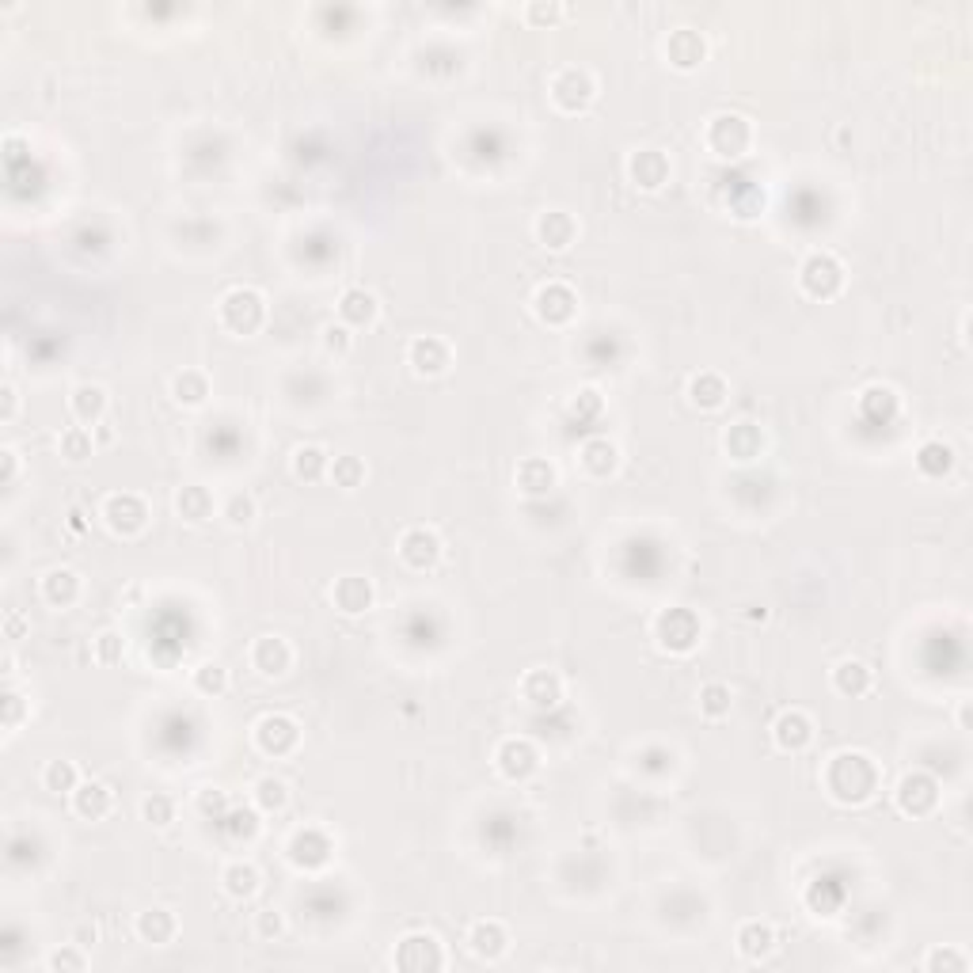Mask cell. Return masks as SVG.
Returning <instances> with one entry per match:
<instances>
[{"mask_svg": "<svg viewBox=\"0 0 973 973\" xmlns=\"http://www.w3.org/2000/svg\"><path fill=\"white\" fill-rule=\"evenodd\" d=\"M521 696H525V704H533L536 711H552V707L563 700V681H559V673H552V669H533V673L521 681Z\"/></svg>", "mask_w": 973, "mask_h": 973, "instance_id": "20", "label": "cell"}, {"mask_svg": "<svg viewBox=\"0 0 973 973\" xmlns=\"http://www.w3.org/2000/svg\"><path fill=\"white\" fill-rule=\"evenodd\" d=\"M666 58L673 69L688 73V69H696V65L707 58V46L696 31H688L685 27V31H673V35L666 39Z\"/></svg>", "mask_w": 973, "mask_h": 973, "instance_id": "22", "label": "cell"}, {"mask_svg": "<svg viewBox=\"0 0 973 973\" xmlns=\"http://www.w3.org/2000/svg\"><path fill=\"white\" fill-rule=\"evenodd\" d=\"M574 236H578V225H574L571 213L548 210L536 217V240L548 251H567L574 244Z\"/></svg>", "mask_w": 973, "mask_h": 973, "instance_id": "19", "label": "cell"}, {"mask_svg": "<svg viewBox=\"0 0 973 973\" xmlns=\"http://www.w3.org/2000/svg\"><path fill=\"white\" fill-rule=\"evenodd\" d=\"M225 829H229L232 837L240 840H251L255 833H259V814L255 810H232V814H225Z\"/></svg>", "mask_w": 973, "mask_h": 973, "instance_id": "47", "label": "cell"}, {"mask_svg": "<svg viewBox=\"0 0 973 973\" xmlns=\"http://www.w3.org/2000/svg\"><path fill=\"white\" fill-rule=\"evenodd\" d=\"M958 723L970 726V704H962V711H958Z\"/></svg>", "mask_w": 973, "mask_h": 973, "instance_id": "60", "label": "cell"}, {"mask_svg": "<svg viewBox=\"0 0 973 973\" xmlns=\"http://www.w3.org/2000/svg\"><path fill=\"white\" fill-rule=\"evenodd\" d=\"M400 559L411 571H430L441 559V536L434 529H407L400 536Z\"/></svg>", "mask_w": 973, "mask_h": 973, "instance_id": "14", "label": "cell"}, {"mask_svg": "<svg viewBox=\"0 0 973 973\" xmlns=\"http://www.w3.org/2000/svg\"><path fill=\"white\" fill-rule=\"evenodd\" d=\"M730 704H734V696H730V688L723 681H711V685L700 688V715H707V719L730 715Z\"/></svg>", "mask_w": 973, "mask_h": 973, "instance_id": "43", "label": "cell"}, {"mask_svg": "<svg viewBox=\"0 0 973 973\" xmlns=\"http://www.w3.org/2000/svg\"><path fill=\"white\" fill-rule=\"evenodd\" d=\"M495 764L510 783H521L540 768V753H536V745L525 742V738H506V742L498 745Z\"/></svg>", "mask_w": 973, "mask_h": 973, "instance_id": "11", "label": "cell"}, {"mask_svg": "<svg viewBox=\"0 0 973 973\" xmlns=\"http://www.w3.org/2000/svg\"><path fill=\"white\" fill-rule=\"evenodd\" d=\"M111 806H115V795H111V787L107 783H80L77 791H73V810H77L80 818L88 821H99L111 814Z\"/></svg>", "mask_w": 973, "mask_h": 973, "instance_id": "26", "label": "cell"}, {"mask_svg": "<svg viewBox=\"0 0 973 973\" xmlns=\"http://www.w3.org/2000/svg\"><path fill=\"white\" fill-rule=\"evenodd\" d=\"M217 316H221V327H229L232 335H255L263 327V320H267V301H263L259 289H229L221 297Z\"/></svg>", "mask_w": 973, "mask_h": 973, "instance_id": "2", "label": "cell"}, {"mask_svg": "<svg viewBox=\"0 0 973 973\" xmlns=\"http://www.w3.org/2000/svg\"><path fill=\"white\" fill-rule=\"evenodd\" d=\"M0 460H4V483H16V472H20V453L8 445V449H0Z\"/></svg>", "mask_w": 973, "mask_h": 973, "instance_id": "56", "label": "cell"}, {"mask_svg": "<svg viewBox=\"0 0 973 973\" xmlns=\"http://www.w3.org/2000/svg\"><path fill=\"white\" fill-rule=\"evenodd\" d=\"M878 780H882L878 764L859 749H844L837 757H829V768H825V787L844 806H863L878 791Z\"/></svg>", "mask_w": 973, "mask_h": 973, "instance_id": "1", "label": "cell"}, {"mask_svg": "<svg viewBox=\"0 0 973 973\" xmlns=\"http://www.w3.org/2000/svg\"><path fill=\"white\" fill-rule=\"evenodd\" d=\"M871 681H875L871 669L863 666L859 658H844V662L833 666V688H837L840 696H867Z\"/></svg>", "mask_w": 973, "mask_h": 973, "instance_id": "30", "label": "cell"}, {"mask_svg": "<svg viewBox=\"0 0 973 973\" xmlns=\"http://www.w3.org/2000/svg\"><path fill=\"white\" fill-rule=\"evenodd\" d=\"M42 783H46V791H54V795H73V791L80 787L77 764H73V761H50V764H46V772H42Z\"/></svg>", "mask_w": 973, "mask_h": 973, "instance_id": "40", "label": "cell"}, {"mask_svg": "<svg viewBox=\"0 0 973 973\" xmlns=\"http://www.w3.org/2000/svg\"><path fill=\"white\" fill-rule=\"evenodd\" d=\"M122 650H126L122 635H118V631H103V635L96 639V662L115 666V662H122Z\"/></svg>", "mask_w": 973, "mask_h": 973, "instance_id": "51", "label": "cell"}, {"mask_svg": "<svg viewBox=\"0 0 973 973\" xmlns=\"http://www.w3.org/2000/svg\"><path fill=\"white\" fill-rule=\"evenodd\" d=\"M707 149L723 160H738L753 145V126L742 115H715L707 122Z\"/></svg>", "mask_w": 973, "mask_h": 973, "instance_id": "4", "label": "cell"}, {"mask_svg": "<svg viewBox=\"0 0 973 973\" xmlns=\"http://www.w3.org/2000/svg\"><path fill=\"white\" fill-rule=\"evenodd\" d=\"M331 479H335V487H343V491H354V487H362L365 479V464L358 457H335L331 460Z\"/></svg>", "mask_w": 973, "mask_h": 973, "instance_id": "44", "label": "cell"}, {"mask_svg": "<svg viewBox=\"0 0 973 973\" xmlns=\"http://www.w3.org/2000/svg\"><path fill=\"white\" fill-rule=\"evenodd\" d=\"M88 966V958L77 951V947H61V951H54L50 954V970H73V973H80Z\"/></svg>", "mask_w": 973, "mask_h": 973, "instance_id": "52", "label": "cell"}, {"mask_svg": "<svg viewBox=\"0 0 973 973\" xmlns=\"http://www.w3.org/2000/svg\"><path fill=\"white\" fill-rule=\"evenodd\" d=\"M593 96H597V84H593V77L586 73V69H559L552 77V103L563 111V115H578V111H586L593 103Z\"/></svg>", "mask_w": 973, "mask_h": 973, "instance_id": "6", "label": "cell"}, {"mask_svg": "<svg viewBox=\"0 0 973 973\" xmlns=\"http://www.w3.org/2000/svg\"><path fill=\"white\" fill-rule=\"evenodd\" d=\"M251 666L259 669L263 677H286V669L293 666V650H289L286 639L263 635V639L251 647Z\"/></svg>", "mask_w": 973, "mask_h": 973, "instance_id": "18", "label": "cell"}, {"mask_svg": "<svg viewBox=\"0 0 973 973\" xmlns=\"http://www.w3.org/2000/svg\"><path fill=\"white\" fill-rule=\"evenodd\" d=\"M61 457L73 460V464H80V460L92 457V449H96V441H92V430H84V426H69L65 434H61Z\"/></svg>", "mask_w": 973, "mask_h": 973, "instance_id": "42", "label": "cell"}, {"mask_svg": "<svg viewBox=\"0 0 973 973\" xmlns=\"http://www.w3.org/2000/svg\"><path fill=\"white\" fill-rule=\"evenodd\" d=\"M255 802H259V810H267V814L286 810V806H289L286 780H278V776H263V780H255Z\"/></svg>", "mask_w": 973, "mask_h": 973, "instance_id": "41", "label": "cell"}, {"mask_svg": "<svg viewBox=\"0 0 973 973\" xmlns=\"http://www.w3.org/2000/svg\"><path fill=\"white\" fill-rule=\"evenodd\" d=\"M350 346H354V335H350V327H346V324H327L324 327V350H327V354L346 358V354H350Z\"/></svg>", "mask_w": 973, "mask_h": 973, "instance_id": "49", "label": "cell"}, {"mask_svg": "<svg viewBox=\"0 0 973 973\" xmlns=\"http://www.w3.org/2000/svg\"><path fill=\"white\" fill-rule=\"evenodd\" d=\"M225 517H229V525H236V529L251 525V521H255V498L232 495L229 502H225Z\"/></svg>", "mask_w": 973, "mask_h": 973, "instance_id": "50", "label": "cell"}, {"mask_svg": "<svg viewBox=\"0 0 973 973\" xmlns=\"http://www.w3.org/2000/svg\"><path fill=\"white\" fill-rule=\"evenodd\" d=\"M738 951L749 962H761L768 954L776 951V928L772 924H761V920H745L738 928Z\"/></svg>", "mask_w": 973, "mask_h": 973, "instance_id": "25", "label": "cell"}, {"mask_svg": "<svg viewBox=\"0 0 973 973\" xmlns=\"http://www.w3.org/2000/svg\"><path fill=\"white\" fill-rule=\"evenodd\" d=\"M331 472V457H327L320 445H301L293 449V476L305 479V483H316Z\"/></svg>", "mask_w": 973, "mask_h": 973, "instance_id": "38", "label": "cell"}, {"mask_svg": "<svg viewBox=\"0 0 973 973\" xmlns=\"http://www.w3.org/2000/svg\"><path fill=\"white\" fill-rule=\"evenodd\" d=\"M339 316H343L346 327H369V324H377L381 305H377V297H373L369 289L354 286L339 297Z\"/></svg>", "mask_w": 973, "mask_h": 973, "instance_id": "21", "label": "cell"}, {"mask_svg": "<svg viewBox=\"0 0 973 973\" xmlns=\"http://www.w3.org/2000/svg\"><path fill=\"white\" fill-rule=\"evenodd\" d=\"M301 742V726L293 723L289 715H263L255 723V745L267 753V757H289Z\"/></svg>", "mask_w": 973, "mask_h": 973, "instance_id": "10", "label": "cell"}, {"mask_svg": "<svg viewBox=\"0 0 973 973\" xmlns=\"http://www.w3.org/2000/svg\"><path fill=\"white\" fill-rule=\"evenodd\" d=\"M726 396H730V388H726V381L719 373H696L688 381V400L696 403L700 411H719L726 403Z\"/></svg>", "mask_w": 973, "mask_h": 973, "instance_id": "29", "label": "cell"}, {"mask_svg": "<svg viewBox=\"0 0 973 973\" xmlns=\"http://www.w3.org/2000/svg\"><path fill=\"white\" fill-rule=\"evenodd\" d=\"M799 286H802V293L814 297V301L837 297L840 289H844V267H840V259L837 255H829V251H814V255L799 267Z\"/></svg>", "mask_w": 973, "mask_h": 973, "instance_id": "3", "label": "cell"}, {"mask_svg": "<svg viewBox=\"0 0 973 973\" xmlns=\"http://www.w3.org/2000/svg\"><path fill=\"white\" fill-rule=\"evenodd\" d=\"M202 810L221 814V810H225V795H221V791H213V787H210V791H202Z\"/></svg>", "mask_w": 973, "mask_h": 973, "instance_id": "58", "label": "cell"}, {"mask_svg": "<svg viewBox=\"0 0 973 973\" xmlns=\"http://www.w3.org/2000/svg\"><path fill=\"white\" fill-rule=\"evenodd\" d=\"M194 688H198L202 696H221V692L229 688V669L217 666V662H206V666L194 673Z\"/></svg>", "mask_w": 973, "mask_h": 973, "instance_id": "45", "label": "cell"}, {"mask_svg": "<svg viewBox=\"0 0 973 973\" xmlns=\"http://www.w3.org/2000/svg\"><path fill=\"white\" fill-rule=\"evenodd\" d=\"M654 639L669 654H688L700 643V620L688 609H666L654 620Z\"/></svg>", "mask_w": 973, "mask_h": 973, "instance_id": "5", "label": "cell"}, {"mask_svg": "<svg viewBox=\"0 0 973 973\" xmlns=\"http://www.w3.org/2000/svg\"><path fill=\"white\" fill-rule=\"evenodd\" d=\"M924 970H951V973H966L970 970V958L954 947H935L928 958H924Z\"/></svg>", "mask_w": 973, "mask_h": 973, "instance_id": "46", "label": "cell"}, {"mask_svg": "<svg viewBox=\"0 0 973 973\" xmlns=\"http://www.w3.org/2000/svg\"><path fill=\"white\" fill-rule=\"evenodd\" d=\"M103 521L111 525V533L118 536H137L149 525V506L141 495H111L103 502Z\"/></svg>", "mask_w": 973, "mask_h": 973, "instance_id": "8", "label": "cell"}, {"mask_svg": "<svg viewBox=\"0 0 973 973\" xmlns=\"http://www.w3.org/2000/svg\"><path fill=\"white\" fill-rule=\"evenodd\" d=\"M582 468L590 472L593 479H605L616 472V464H620V453H616V445H612L609 438H590L586 445H582Z\"/></svg>", "mask_w": 973, "mask_h": 973, "instance_id": "31", "label": "cell"}, {"mask_svg": "<svg viewBox=\"0 0 973 973\" xmlns=\"http://www.w3.org/2000/svg\"><path fill=\"white\" fill-rule=\"evenodd\" d=\"M4 628H8V639H20V631H23V616H20V612H8Z\"/></svg>", "mask_w": 973, "mask_h": 973, "instance_id": "59", "label": "cell"}, {"mask_svg": "<svg viewBox=\"0 0 973 973\" xmlns=\"http://www.w3.org/2000/svg\"><path fill=\"white\" fill-rule=\"evenodd\" d=\"M951 468H954V449L943 438L924 441V445L916 449V472H920V476L943 479Z\"/></svg>", "mask_w": 973, "mask_h": 973, "instance_id": "28", "label": "cell"}, {"mask_svg": "<svg viewBox=\"0 0 973 973\" xmlns=\"http://www.w3.org/2000/svg\"><path fill=\"white\" fill-rule=\"evenodd\" d=\"M331 597H335V605H339L346 616H358V612H365L369 605H373V586H369V578L346 574V578H339V582H335Z\"/></svg>", "mask_w": 973, "mask_h": 973, "instance_id": "27", "label": "cell"}, {"mask_svg": "<svg viewBox=\"0 0 973 973\" xmlns=\"http://www.w3.org/2000/svg\"><path fill=\"white\" fill-rule=\"evenodd\" d=\"M69 411L80 426H96L107 415V392L99 384H77L73 396H69Z\"/></svg>", "mask_w": 973, "mask_h": 973, "instance_id": "24", "label": "cell"}, {"mask_svg": "<svg viewBox=\"0 0 973 973\" xmlns=\"http://www.w3.org/2000/svg\"><path fill=\"white\" fill-rule=\"evenodd\" d=\"M761 449H764L761 426H753V422H738V426H730V430H726V453H730L734 460L761 457Z\"/></svg>", "mask_w": 973, "mask_h": 973, "instance_id": "35", "label": "cell"}, {"mask_svg": "<svg viewBox=\"0 0 973 973\" xmlns=\"http://www.w3.org/2000/svg\"><path fill=\"white\" fill-rule=\"evenodd\" d=\"M20 719H23V696L20 692H8V696H4V726L16 730Z\"/></svg>", "mask_w": 973, "mask_h": 973, "instance_id": "55", "label": "cell"}, {"mask_svg": "<svg viewBox=\"0 0 973 973\" xmlns=\"http://www.w3.org/2000/svg\"><path fill=\"white\" fill-rule=\"evenodd\" d=\"M331 852H335V844H331V837L320 833V829H301L297 837L289 840V859H293L297 867H305V871L324 867L327 859H331Z\"/></svg>", "mask_w": 973, "mask_h": 973, "instance_id": "17", "label": "cell"}, {"mask_svg": "<svg viewBox=\"0 0 973 973\" xmlns=\"http://www.w3.org/2000/svg\"><path fill=\"white\" fill-rule=\"evenodd\" d=\"M42 597L54 605V609H69L73 601L80 597V578L77 571H50L46 578H42Z\"/></svg>", "mask_w": 973, "mask_h": 973, "instance_id": "34", "label": "cell"}, {"mask_svg": "<svg viewBox=\"0 0 973 973\" xmlns=\"http://www.w3.org/2000/svg\"><path fill=\"white\" fill-rule=\"evenodd\" d=\"M897 810L909 814V818H928L935 806H939V783L928 772H909L905 780L897 783L894 791Z\"/></svg>", "mask_w": 973, "mask_h": 973, "instance_id": "7", "label": "cell"}, {"mask_svg": "<svg viewBox=\"0 0 973 973\" xmlns=\"http://www.w3.org/2000/svg\"><path fill=\"white\" fill-rule=\"evenodd\" d=\"M172 396H175V403H183V407H198V403H206V396H210V381H206V373H198V369H183V373H175Z\"/></svg>", "mask_w": 973, "mask_h": 973, "instance_id": "39", "label": "cell"}, {"mask_svg": "<svg viewBox=\"0 0 973 973\" xmlns=\"http://www.w3.org/2000/svg\"><path fill=\"white\" fill-rule=\"evenodd\" d=\"M175 510H179V517L183 521H191V525H202V521H210L213 517V498L206 487H183L179 495H175Z\"/></svg>", "mask_w": 973, "mask_h": 973, "instance_id": "37", "label": "cell"}, {"mask_svg": "<svg viewBox=\"0 0 973 973\" xmlns=\"http://www.w3.org/2000/svg\"><path fill=\"white\" fill-rule=\"evenodd\" d=\"M628 175L639 191H662L669 179V160L658 149H639L628 160Z\"/></svg>", "mask_w": 973, "mask_h": 973, "instance_id": "16", "label": "cell"}, {"mask_svg": "<svg viewBox=\"0 0 973 973\" xmlns=\"http://www.w3.org/2000/svg\"><path fill=\"white\" fill-rule=\"evenodd\" d=\"M141 814H145L149 825H168L175 818V802L168 795H149V799L141 802Z\"/></svg>", "mask_w": 973, "mask_h": 973, "instance_id": "48", "label": "cell"}, {"mask_svg": "<svg viewBox=\"0 0 973 973\" xmlns=\"http://www.w3.org/2000/svg\"><path fill=\"white\" fill-rule=\"evenodd\" d=\"M468 947H472V954H479V958H502L506 954V947H510V932L498 924V920H476L472 924V932H468Z\"/></svg>", "mask_w": 973, "mask_h": 973, "instance_id": "23", "label": "cell"}, {"mask_svg": "<svg viewBox=\"0 0 973 973\" xmlns=\"http://www.w3.org/2000/svg\"><path fill=\"white\" fill-rule=\"evenodd\" d=\"M407 362H411V369H415L419 377H441V373H449V365H453V350H449V343L438 339V335H419L415 343L407 346Z\"/></svg>", "mask_w": 973, "mask_h": 973, "instance_id": "12", "label": "cell"}, {"mask_svg": "<svg viewBox=\"0 0 973 973\" xmlns=\"http://www.w3.org/2000/svg\"><path fill=\"white\" fill-rule=\"evenodd\" d=\"M772 742H776V749H783V753H802L806 745L814 742V723H810V715L799 711V707L783 711L780 719L772 723Z\"/></svg>", "mask_w": 973, "mask_h": 973, "instance_id": "15", "label": "cell"}, {"mask_svg": "<svg viewBox=\"0 0 973 973\" xmlns=\"http://www.w3.org/2000/svg\"><path fill=\"white\" fill-rule=\"evenodd\" d=\"M517 487H521V495H529V498L548 495V491L555 487V468L548 464V460H525V464L517 468Z\"/></svg>", "mask_w": 973, "mask_h": 973, "instance_id": "36", "label": "cell"}, {"mask_svg": "<svg viewBox=\"0 0 973 973\" xmlns=\"http://www.w3.org/2000/svg\"><path fill=\"white\" fill-rule=\"evenodd\" d=\"M525 16H529V23H555L567 16V8H559V4H533Z\"/></svg>", "mask_w": 973, "mask_h": 973, "instance_id": "54", "label": "cell"}, {"mask_svg": "<svg viewBox=\"0 0 973 973\" xmlns=\"http://www.w3.org/2000/svg\"><path fill=\"white\" fill-rule=\"evenodd\" d=\"M221 882H225V894L236 897V901H248V897L259 894V871H255V863H244V859H232L229 867H225V875H221Z\"/></svg>", "mask_w": 973, "mask_h": 973, "instance_id": "32", "label": "cell"}, {"mask_svg": "<svg viewBox=\"0 0 973 973\" xmlns=\"http://www.w3.org/2000/svg\"><path fill=\"white\" fill-rule=\"evenodd\" d=\"M396 966L400 970H441L445 966V954H441V943L438 935L430 932H411L400 939V947H396Z\"/></svg>", "mask_w": 973, "mask_h": 973, "instance_id": "9", "label": "cell"}, {"mask_svg": "<svg viewBox=\"0 0 973 973\" xmlns=\"http://www.w3.org/2000/svg\"><path fill=\"white\" fill-rule=\"evenodd\" d=\"M16 407H20V396H16V388H12V384H4V411H0V419L12 422V419H16Z\"/></svg>", "mask_w": 973, "mask_h": 973, "instance_id": "57", "label": "cell"}, {"mask_svg": "<svg viewBox=\"0 0 973 973\" xmlns=\"http://www.w3.org/2000/svg\"><path fill=\"white\" fill-rule=\"evenodd\" d=\"M175 932H179V920H175V913H168V909H149V913L137 916V935L145 939V943H156V947H164V943H172Z\"/></svg>", "mask_w": 973, "mask_h": 973, "instance_id": "33", "label": "cell"}, {"mask_svg": "<svg viewBox=\"0 0 973 973\" xmlns=\"http://www.w3.org/2000/svg\"><path fill=\"white\" fill-rule=\"evenodd\" d=\"M255 932H259V939H278V935L286 932V920H282V913H274V909H263V913L255 916Z\"/></svg>", "mask_w": 973, "mask_h": 973, "instance_id": "53", "label": "cell"}, {"mask_svg": "<svg viewBox=\"0 0 973 973\" xmlns=\"http://www.w3.org/2000/svg\"><path fill=\"white\" fill-rule=\"evenodd\" d=\"M574 308H578V297L563 282H548V286L536 289L533 297V312L552 327H563L574 320Z\"/></svg>", "mask_w": 973, "mask_h": 973, "instance_id": "13", "label": "cell"}]
</instances>
